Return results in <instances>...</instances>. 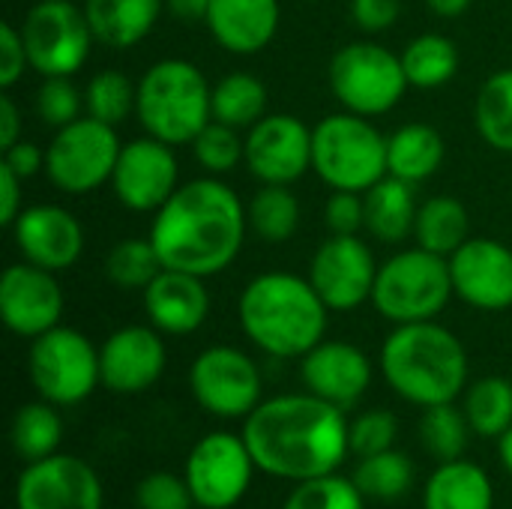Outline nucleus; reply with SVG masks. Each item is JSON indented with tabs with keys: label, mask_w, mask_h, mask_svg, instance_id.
Wrapping results in <instances>:
<instances>
[{
	"label": "nucleus",
	"mask_w": 512,
	"mask_h": 509,
	"mask_svg": "<svg viewBox=\"0 0 512 509\" xmlns=\"http://www.w3.org/2000/svg\"><path fill=\"white\" fill-rule=\"evenodd\" d=\"M249 234L246 204L222 177H195L153 213L150 240L165 270L201 279L225 273L243 252Z\"/></svg>",
	"instance_id": "nucleus-1"
},
{
	"label": "nucleus",
	"mask_w": 512,
	"mask_h": 509,
	"mask_svg": "<svg viewBox=\"0 0 512 509\" xmlns=\"http://www.w3.org/2000/svg\"><path fill=\"white\" fill-rule=\"evenodd\" d=\"M243 438L258 471L291 483L336 474L351 453L345 411L309 390L264 399L246 417Z\"/></svg>",
	"instance_id": "nucleus-2"
},
{
	"label": "nucleus",
	"mask_w": 512,
	"mask_h": 509,
	"mask_svg": "<svg viewBox=\"0 0 512 509\" xmlns=\"http://www.w3.org/2000/svg\"><path fill=\"white\" fill-rule=\"evenodd\" d=\"M246 339L279 360H300L324 342L330 309L309 276L267 270L246 282L237 300Z\"/></svg>",
	"instance_id": "nucleus-3"
},
{
	"label": "nucleus",
	"mask_w": 512,
	"mask_h": 509,
	"mask_svg": "<svg viewBox=\"0 0 512 509\" xmlns=\"http://www.w3.org/2000/svg\"><path fill=\"white\" fill-rule=\"evenodd\" d=\"M468 351L438 321L396 324L381 345V372L396 396L417 408L456 402L468 387Z\"/></svg>",
	"instance_id": "nucleus-4"
},
{
	"label": "nucleus",
	"mask_w": 512,
	"mask_h": 509,
	"mask_svg": "<svg viewBox=\"0 0 512 509\" xmlns=\"http://www.w3.org/2000/svg\"><path fill=\"white\" fill-rule=\"evenodd\" d=\"M135 120L144 135L171 147H186L213 120V84L192 60H156L138 78Z\"/></svg>",
	"instance_id": "nucleus-5"
},
{
	"label": "nucleus",
	"mask_w": 512,
	"mask_h": 509,
	"mask_svg": "<svg viewBox=\"0 0 512 509\" xmlns=\"http://www.w3.org/2000/svg\"><path fill=\"white\" fill-rule=\"evenodd\" d=\"M312 171L330 189L366 192L387 171V135L354 111H333L312 126Z\"/></svg>",
	"instance_id": "nucleus-6"
},
{
	"label": "nucleus",
	"mask_w": 512,
	"mask_h": 509,
	"mask_svg": "<svg viewBox=\"0 0 512 509\" xmlns=\"http://www.w3.org/2000/svg\"><path fill=\"white\" fill-rule=\"evenodd\" d=\"M453 297L450 258L411 246L381 261L372 306L390 324H417L438 321Z\"/></svg>",
	"instance_id": "nucleus-7"
},
{
	"label": "nucleus",
	"mask_w": 512,
	"mask_h": 509,
	"mask_svg": "<svg viewBox=\"0 0 512 509\" xmlns=\"http://www.w3.org/2000/svg\"><path fill=\"white\" fill-rule=\"evenodd\" d=\"M327 84L345 111L372 120L399 108L411 87L402 54L375 39H354L336 48L327 66Z\"/></svg>",
	"instance_id": "nucleus-8"
},
{
	"label": "nucleus",
	"mask_w": 512,
	"mask_h": 509,
	"mask_svg": "<svg viewBox=\"0 0 512 509\" xmlns=\"http://www.w3.org/2000/svg\"><path fill=\"white\" fill-rule=\"evenodd\" d=\"M27 372L39 399L57 408L81 405L102 387L99 348L81 330L63 324L30 339Z\"/></svg>",
	"instance_id": "nucleus-9"
},
{
	"label": "nucleus",
	"mask_w": 512,
	"mask_h": 509,
	"mask_svg": "<svg viewBox=\"0 0 512 509\" xmlns=\"http://www.w3.org/2000/svg\"><path fill=\"white\" fill-rule=\"evenodd\" d=\"M123 141L117 126L93 117H78L63 129H54L45 147V177L63 195H90L111 183Z\"/></svg>",
	"instance_id": "nucleus-10"
},
{
	"label": "nucleus",
	"mask_w": 512,
	"mask_h": 509,
	"mask_svg": "<svg viewBox=\"0 0 512 509\" xmlns=\"http://www.w3.org/2000/svg\"><path fill=\"white\" fill-rule=\"evenodd\" d=\"M30 69L39 78L78 75L90 60L96 36L84 6L72 0H39L21 21Z\"/></svg>",
	"instance_id": "nucleus-11"
},
{
	"label": "nucleus",
	"mask_w": 512,
	"mask_h": 509,
	"mask_svg": "<svg viewBox=\"0 0 512 509\" xmlns=\"http://www.w3.org/2000/svg\"><path fill=\"white\" fill-rule=\"evenodd\" d=\"M189 390L207 414L222 420H246L264 402L258 363L234 345L204 348L192 360Z\"/></svg>",
	"instance_id": "nucleus-12"
},
{
	"label": "nucleus",
	"mask_w": 512,
	"mask_h": 509,
	"mask_svg": "<svg viewBox=\"0 0 512 509\" xmlns=\"http://www.w3.org/2000/svg\"><path fill=\"white\" fill-rule=\"evenodd\" d=\"M255 468L243 435L210 432L189 450L183 477L192 489L195 507L231 509L246 498Z\"/></svg>",
	"instance_id": "nucleus-13"
},
{
	"label": "nucleus",
	"mask_w": 512,
	"mask_h": 509,
	"mask_svg": "<svg viewBox=\"0 0 512 509\" xmlns=\"http://www.w3.org/2000/svg\"><path fill=\"white\" fill-rule=\"evenodd\" d=\"M378 258L360 234H327L309 258V282L330 312H354L372 303Z\"/></svg>",
	"instance_id": "nucleus-14"
},
{
	"label": "nucleus",
	"mask_w": 512,
	"mask_h": 509,
	"mask_svg": "<svg viewBox=\"0 0 512 509\" xmlns=\"http://www.w3.org/2000/svg\"><path fill=\"white\" fill-rule=\"evenodd\" d=\"M108 186L117 204L132 213L153 216L180 186V162L174 147L153 135L126 141Z\"/></svg>",
	"instance_id": "nucleus-15"
},
{
	"label": "nucleus",
	"mask_w": 512,
	"mask_h": 509,
	"mask_svg": "<svg viewBox=\"0 0 512 509\" xmlns=\"http://www.w3.org/2000/svg\"><path fill=\"white\" fill-rule=\"evenodd\" d=\"M246 171L273 186L303 180L312 171V126L297 114H264L246 129Z\"/></svg>",
	"instance_id": "nucleus-16"
},
{
	"label": "nucleus",
	"mask_w": 512,
	"mask_h": 509,
	"mask_svg": "<svg viewBox=\"0 0 512 509\" xmlns=\"http://www.w3.org/2000/svg\"><path fill=\"white\" fill-rule=\"evenodd\" d=\"M102 504L105 489L99 474L69 453L30 462L15 483L18 509H102Z\"/></svg>",
	"instance_id": "nucleus-17"
},
{
	"label": "nucleus",
	"mask_w": 512,
	"mask_h": 509,
	"mask_svg": "<svg viewBox=\"0 0 512 509\" xmlns=\"http://www.w3.org/2000/svg\"><path fill=\"white\" fill-rule=\"evenodd\" d=\"M21 261L48 273H66L84 255V225L60 204H30L9 225Z\"/></svg>",
	"instance_id": "nucleus-18"
},
{
	"label": "nucleus",
	"mask_w": 512,
	"mask_h": 509,
	"mask_svg": "<svg viewBox=\"0 0 512 509\" xmlns=\"http://www.w3.org/2000/svg\"><path fill=\"white\" fill-rule=\"evenodd\" d=\"M168 366L165 336L153 324H126L99 345L102 387L120 396L150 390Z\"/></svg>",
	"instance_id": "nucleus-19"
},
{
	"label": "nucleus",
	"mask_w": 512,
	"mask_h": 509,
	"mask_svg": "<svg viewBox=\"0 0 512 509\" xmlns=\"http://www.w3.org/2000/svg\"><path fill=\"white\" fill-rule=\"evenodd\" d=\"M0 318L9 333L36 339L54 330L63 318V288L57 273L27 261L9 264L0 276Z\"/></svg>",
	"instance_id": "nucleus-20"
},
{
	"label": "nucleus",
	"mask_w": 512,
	"mask_h": 509,
	"mask_svg": "<svg viewBox=\"0 0 512 509\" xmlns=\"http://www.w3.org/2000/svg\"><path fill=\"white\" fill-rule=\"evenodd\" d=\"M453 291L480 312H504L512 306V249L495 237H468L450 255Z\"/></svg>",
	"instance_id": "nucleus-21"
},
{
	"label": "nucleus",
	"mask_w": 512,
	"mask_h": 509,
	"mask_svg": "<svg viewBox=\"0 0 512 509\" xmlns=\"http://www.w3.org/2000/svg\"><path fill=\"white\" fill-rule=\"evenodd\" d=\"M372 375L375 372L369 354L345 339H324L306 357H300L303 387L312 396L339 405L342 411L366 396Z\"/></svg>",
	"instance_id": "nucleus-22"
},
{
	"label": "nucleus",
	"mask_w": 512,
	"mask_h": 509,
	"mask_svg": "<svg viewBox=\"0 0 512 509\" xmlns=\"http://www.w3.org/2000/svg\"><path fill=\"white\" fill-rule=\"evenodd\" d=\"M144 315L162 336H189L204 327L210 315V291L207 279L183 273V270H162L144 291Z\"/></svg>",
	"instance_id": "nucleus-23"
},
{
	"label": "nucleus",
	"mask_w": 512,
	"mask_h": 509,
	"mask_svg": "<svg viewBox=\"0 0 512 509\" xmlns=\"http://www.w3.org/2000/svg\"><path fill=\"white\" fill-rule=\"evenodd\" d=\"M282 24L279 0H210L204 27L210 39L237 57L264 51Z\"/></svg>",
	"instance_id": "nucleus-24"
},
{
	"label": "nucleus",
	"mask_w": 512,
	"mask_h": 509,
	"mask_svg": "<svg viewBox=\"0 0 512 509\" xmlns=\"http://www.w3.org/2000/svg\"><path fill=\"white\" fill-rule=\"evenodd\" d=\"M168 0H84V15L99 45L126 51L144 42Z\"/></svg>",
	"instance_id": "nucleus-25"
},
{
	"label": "nucleus",
	"mask_w": 512,
	"mask_h": 509,
	"mask_svg": "<svg viewBox=\"0 0 512 509\" xmlns=\"http://www.w3.org/2000/svg\"><path fill=\"white\" fill-rule=\"evenodd\" d=\"M366 201V231L384 246H399L408 237H414L417 222V198L414 183H405L393 174L378 180L372 189L363 192Z\"/></svg>",
	"instance_id": "nucleus-26"
},
{
	"label": "nucleus",
	"mask_w": 512,
	"mask_h": 509,
	"mask_svg": "<svg viewBox=\"0 0 512 509\" xmlns=\"http://www.w3.org/2000/svg\"><path fill=\"white\" fill-rule=\"evenodd\" d=\"M447 144L429 123H405L387 135V171L405 183H423L444 165Z\"/></svg>",
	"instance_id": "nucleus-27"
},
{
	"label": "nucleus",
	"mask_w": 512,
	"mask_h": 509,
	"mask_svg": "<svg viewBox=\"0 0 512 509\" xmlns=\"http://www.w3.org/2000/svg\"><path fill=\"white\" fill-rule=\"evenodd\" d=\"M423 509H495L492 477L468 459L441 462L426 483Z\"/></svg>",
	"instance_id": "nucleus-28"
},
{
	"label": "nucleus",
	"mask_w": 512,
	"mask_h": 509,
	"mask_svg": "<svg viewBox=\"0 0 512 509\" xmlns=\"http://www.w3.org/2000/svg\"><path fill=\"white\" fill-rule=\"evenodd\" d=\"M471 237V216L453 195H432L420 204L414 222V243L450 258Z\"/></svg>",
	"instance_id": "nucleus-29"
},
{
	"label": "nucleus",
	"mask_w": 512,
	"mask_h": 509,
	"mask_svg": "<svg viewBox=\"0 0 512 509\" xmlns=\"http://www.w3.org/2000/svg\"><path fill=\"white\" fill-rule=\"evenodd\" d=\"M246 219H249V234H255L267 246H282L297 234L303 207L300 198L291 192V186L261 183L246 204Z\"/></svg>",
	"instance_id": "nucleus-30"
},
{
	"label": "nucleus",
	"mask_w": 512,
	"mask_h": 509,
	"mask_svg": "<svg viewBox=\"0 0 512 509\" xmlns=\"http://www.w3.org/2000/svg\"><path fill=\"white\" fill-rule=\"evenodd\" d=\"M402 66L408 75V84L417 90H438L450 84L459 72V45L444 33H420L414 36L402 51Z\"/></svg>",
	"instance_id": "nucleus-31"
},
{
	"label": "nucleus",
	"mask_w": 512,
	"mask_h": 509,
	"mask_svg": "<svg viewBox=\"0 0 512 509\" xmlns=\"http://www.w3.org/2000/svg\"><path fill=\"white\" fill-rule=\"evenodd\" d=\"M267 105H270V90L252 72L234 69L213 84V120L234 126L240 132L252 129L264 114H270Z\"/></svg>",
	"instance_id": "nucleus-32"
},
{
	"label": "nucleus",
	"mask_w": 512,
	"mask_h": 509,
	"mask_svg": "<svg viewBox=\"0 0 512 509\" xmlns=\"http://www.w3.org/2000/svg\"><path fill=\"white\" fill-rule=\"evenodd\" d=\"M12 450L21 462H39L48 459L54 453H60L63 444V420L57 414V405L39 399V402H27L15 411L12 417Z\"/></svg>",
	"instance_id": "nucleus-33"
},
{
	"label": "nucleus",
	"mask_w": 512,
	"mask_h": 509,
	"mask_svg": "<svg viewBox=\"0 0 512 509\" xmlns=\"http://www.w3.org/2000/svg\"><path fill=\"white\" fill-rule=\"evenodd\" d=\"M474 126L492 150L512 153V66L492 72L480 84L474 99Z\"/></svg>",
	"instance_id": "nucleus-34"
},
{
	"label": "nucleus",
	"mask_w": 512,
	"mask_h": 509,
	"mask_svg": "<svg viewBox=\"0 0 512 509\" xmlns=\"http://www.w3.org/2000/svg\"><path fill=\"white\" fill-rule=\"evenodd\" d=\"M468 426L480 438H501L512 426V381L486 375L465 390L462 405Z\"/></svg>",
	"instance_id": "nucleus-35"
},
{
	"label": "nucleus",
	"mask_w": 512,
	"mask_h": 509,
	"mask_svg": "<svg viewBox=\"0 0 512 509\" xmlns=\"http://www.w3.org/2000/svg\"><path fill=\"white\" fill-rule=\"evenodd\" d=\"M135 102H138V81H132L120 69H99L84 84V114L99 123L108 126L126 123L129 117H135Z\"/></svg>",
	"instance_id": "nucleus-36"
},
{
	"label": "nucleus",
	"mask_w": 512,
	"mask_h": 509,
	"mask_svg": "<svg viewBox=\"0 0 512 509\" xmlns=\"http://www.w3.org/2000/svg\"><path fill=\"white\" fill-rule=\"evenodd\" d=\"M165 270L150 237H123L105 255V276L114 288L144 291Z\"/></svg>",
	"instance_id": "nucleus-37"
},
{
	"label": "nucleus",
	"mask_w": 512,
	"mask_h": 509,
	"mask_svg": "<svg viewBox=\"0 0 512 509\" xmlns=\"http://www.w3.org/2000/svg\"><path fill=\"white\" fill-rule=\"evenodd\" d=\"M351 480L369 501H399L414 483V465L405 453L384 450L360 459Z\"/></svg>",
	"instance_id": "nucleus-38"
},
{
	"label": "nucleus",
	"mask_w": 512,
	"mask_h": 509,
	"mask_svg": "<svg viewBox=\"0 0 512 509\" xmlns=\"http://www.w3.org/2000/svg\"><path fill=\"white\" fill-rule=\"evenodd\" d=\"M468 438H471V426H468V417L462 408H456L453 402L423 408L420 444L429 456H435L438 462L462 459Z\"/></svg>",
	"instance_id": "nucleus-39"
},
{
	"label": "nucleus",
	"mask_w": 512,
	"mask_h": 509,
	"mask_svg": "<svg viewBox=\"0 0 512 509\" xmlns=\"http://www.w3.org/2000/svg\"><path fill=\"white\" fill-rule=\"evenodd\" d=\"M189 147L201 171L210 177H228L231 171L246 165V132L219 120H210Z\"/></svg>",
	"instance_id": "nucleus-40"
},
{
	"label": "nucleus",
	"mask_w": 512,
	"mask_h": 509,
	"mask_svg": "<svg viewBox=\"0 0 512 509\" xmlns=\"http://www.w3.org/2000/svg\"><path fill=\"white\" fill-rule=\"evenodd\" d=\"M366 498L354 480L339 474H324L315 480H303L291 489L282 509H363Z\"/></svg>",
	"instance_id": "nucleus-41"
},
{
	"label": "nucleus",
	"mask_w": 512,
	"mask_h": 509,
	"mask_svg": "<svg viewBox=\"0 0 512 509\" xmlns=\"http://www.w3.org/2000/svg\"><path fill=\"white\" fill-rule=\"evenodd\" d=\"M33 111L39 123H45L51 132L63 129L72 120L84 117V87H78L69 75L42 78L33 96Z\"/></svg>",
	"instance_id": "nucleus-42"
},
{
	"label": "nucleus",
	"mask_w": 512,
	"mask_h": 509,
	"mask_svg": "<svg viewBox=\"0 0 512 509\" xmlns=\"http://www.w3.org/2000/svg\"><path fill=\"white\" fill-rule=\"evenodd\" d=\"M396 438H399V420L393 411H384V408L363 411L360 417L348 423V444L357 459L393 450Z\"/></svg>",
	"instance_id": "nucleus-43"
},
{
	"label": "nucleus",
	"mask_w": 512,
	"mask_h": 509,
	"mask_svg": "<svg viewBox=\"0 0 512 509\" xmlns=\"http://www.w3.org/2000/svg\"><path fill=\"white\" fill-rule=\"evenodd\" d=\"M135 507L138 509H192L195 498L186 477L153 471L135 486Z\"/></svg>",
	"instance_id": "nucleus-44"
},
{
	"label": "nucleus",
	"mask_w": 512,
	"mask_h": 509,
	"mask_svg": "<svg viewBox=\"0 0 512 509\" xmlns=\"http://www.w3.org/2000/svg\"><path fill=\"white\" fill-rule=\"evenodd\" d=\"M324 228H327V234H360V231H366L363 192L330 189V198L324 201Z\"/></svg>",
	"instance_id": "nucleus-45"
},
{
	"label": "nucleus",
	"mask_w": 512,
	"mask_h": 509,
	"mask_svg": "<svg viewBox=\"0 0 512 509\" xmlns=\"http://www.w3.org/2000/svg\"><path fill=\"white\" fill-rule=\"evenodd\" d=\"M27 69H30V57H27L21 27H15L12 21H3L0 24V87L12 90Z\"/></svg>",
	"instance_id": "nucleus-46"
},
{
	"label": "nucleus",
	"mask_w": 512,
	"mask_h": 509,
	"mask_svg": "<svg viewBox=\"0 0 512 509\" xmlns=\"http://www.w3.org/2000/svg\"><path fill=\"white\" fill-rule=\"evenodd\" d=\"M348 15L360 33L378 36L396 27L402 15V0H348Z\"/></svg>",
	"instance_id": "nucleus-47"
},
{
	"label": "nucleus",
	"mask_w": 512,
	"mask_h": 509,
	"mask_svg": "<svg viewBox=\"0 0 512 509\" xmlns=\"http://www.w3.org/2000/svg\"><path fill=\"white\" fill-rule=\"evenodd\" d=\"M3 165L12 168L24 183L33 180L36 174H45V147H39L36 141H15L12 147L3 150Z\"/></svg>",
	"instance_id": "nucleus-48"
},
{
	"label": "nucleus",
	"mask_w": 512,
	"mask_h": 509,
	"mask_svg": "<svg viewBox=\"0 0 512 509\" xmlns=\"http://www.w3.org/2000/svg\"><path fill=\"white\" fill-rule=\"evenodd\" d=\"M24 210V180L0 162V225L9 228Z\"/></svg>",
	"instance_id": "nucleus-49"
},
{
	"label": "nucleus",
	"mask_w": 512,
	"mask_h": 509,
	"mask_svg": "<svg viewBox=\"0 0 512 509\" xmlns=\"http://www.w3.org/2000/svg\"><path fill=\"white\" fill-rule=\"evenodd\" d=\"M21 138H24V117H21L15 99L9 96V90H3V96H0V147L6 150Z\"/></svg>",
	"instance_id": "nucleus-50"
},
{
	"label": "nucleus",
	"mask_w": 512,
	"mask_h": 509,
	"mask_svg": "<svg viewBox=\"0 0 512 509\" xmlns=\"http://www.w3.org/2000/svg\"><path fill=\"white\" fill-rule=\"evenodd\" d=\"M168 9L183 21H201L204 24L210 0H168Z\"/></svg>",
	"instance_id": "nucleus-51"
},
{
	"label": "nucleus",
	"mask_w": 512,
	"mask_h": 509,
	"mask_svg": "<svg viewBox=\"0 0 512 509\" xmlns=\"http://www.w3.org/2000/svg\"><path fill=\"white\" fill-rule=\"evenodd\" d=\"M474 0H426V6L438 15V18H459L471 9Z\"/></svg>",
	"instance_id": "nucleus-52"
},
{
	"label": "nucleus",
	"mask_w": 512,
	"mask_h": 509,
	"mask_svg": "<svg viewBox=\"0 0 512 509\" xmlns=\"http://www.w3.org/2000/svg\"><path fill=\"white\" fill-rule=\"evenodd\" d=\"M498 456H501V465L512 474V426L498 438Z\"/></svg>",
	"instance_id": "nucleus-53"
},
{
	"label": "nucleus",
	"mask_w": 512,
	"mask_h": 509,
	"mask_svg": "<svg viewBox=\"0 0 512 509\" xmlns=\"http://www.w3.org/2000/svg\"><path fill=\"white\" fill-rule=\"evenodd\" d=\"M309 3H318V0H309Z\"/></svg>",
	"instance_id": "nucleus-54"
}]
</instances>
